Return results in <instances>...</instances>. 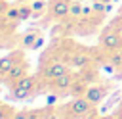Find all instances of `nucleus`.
<instances>
[{
	"label": "nucleus",
	"instance_id": "obj_1",
	"mask_svg": "<svg viewBox=\"0 0 122 119\" xmlns=\"http://www.w3.org/2000/svg\"><path fill=\"white\" fill-rule=\"evenodd\" d=\"M97 44L99 48L105 52V54H112L116 50L122 48V35L116 27H112L111 23L103 27V31L99 33V38H97Z\"/></svg>",
	"mask_w": 122,
	"mask_h": 119
},
{
	"label": "nucleus",
	"instance_id": "obj_2",
	"mask_svg": "<svg viewBox=\"0 0 122 119\" xmlns=\"http://www.w3.org/2000/svg\"><path fill=\"white\" fill-rule=\"evenodd\" d=\"M93 107H95V106H93L86 96H74L69 104H65L63 111H65L67 117L78 119V117H86L90 111H93Z\"/></svg>",
	"mask_w": 122,
	"mask_h": 119
},
{
	"label": "nucleus",
	"instance_id": "obj_3",
	"mask_svg": "<svg viewBox=\"0 0 122 119\" xmlns=\"http://www.w3.org/2000/svg\"><path fill=\"white\" fill-rule=\"evenodd\" d=\"M67 71H71L67 61H63V60H50V61H46V65L42 63V71H40L38 79H46V83L50 84L51 81H55L57 77H61Z\"/></svg>",
	"mask_w": 122,
	"mask_h": 119
},
{
	"label": "nucleus",
	"instance_id": "obj_4",
	"mask_svg": "<svg viewBox=\"0 0 122 119\" xmlns=\"http://www.w3.org/2000/svg\"><path fill=\"white\" fill-rule=\"evenodd\" d=\"M27 73H29V63H27V60H25V58H21V60H19V61H15V63H13V67L4 75V81H2V83H6L8 86H11L15 81H19L21 77H25Z\"/></svg>",
	"mask_w": 122,
	"mask_h": 119
},
{
	"label": "nucleus",
	"instance_id": "obj_5",
	"mask_svg": "<svg viewBox=\"0 0 122 119\" xmlns=\"http://www.w3.org/2000/svg\"><path fill=\"white\" fill-rule=\"evenodd\" d=\"M69 8H71V0H51L50 2V19L53 21H63L69 17Z\"/></svg>",
	"mask_w": 122,
	"mask_h": 119
},
{
	"label": "nucleus",
	"instance_id": "obj_6",
	"mask_svg": "<svg viewBox=\"0 0 122 119\" xmlns=\"http://www.w3.org/2000/svg\"><path fill=\"white\" fill-rule=\"evenodd\" d=\"M107 92H109V88L105 86V84H88V88H86V98L95 106V104H99V102H103V98L107 96Z\"/></svg>",
	"mask_w": 122,
	"mask_h": 119
},
{
	"label": "nucleus",
	"instance_id": "obj_7",
	"mask_svg": "<svg viewBox=\"0 0 122 119\" xmlns=\"http://www.w3.org/2000/svg\"><path fill=\"white\" fill-rule=\"evenodd\" d=\"M21 58H25L21 50H15V52H10V54L2 56V58H0V75H6V73L13 67V63L19 61Z\"/></svg>",
	"mask_w": 122,
	"mask_h": 119
},
{
	"label": "nucleus",
	"instance_id": "obj_8",
	"mask_svg": "<svg viewBox=\"0 0 122 119\" xmlns=\"http://www.w3.org/2000/svg\"><path fill=\"white\" fill-rule=\"evenodd\" d=\"M90 60H92V56H90L86 50H76V52H72V54L69 56V63H71L72 67H76V69L88 67V65H90Z\"/></svg>",
	"mask_w": 122,
	"mask_h": 119
},
{
	"label": "nucleus",
	"instance_id": "obj_9",
	"mask_svg": "<svg viewBox=\"0 0 122 119\" xmlns=\"http://www.w3.org/2000/svg\"><path fill=\"white\" fill-rule=\"evenodd\" d=\"M72 73L71 71H67V73H63L61 77H57L55 81H51L50 83V86L55 90V92H65V90H69L71 88V84H72Z\"/></svg>",
	"mask_w": 122,
	"mask_h": 119
},
{
	"label": "nucleus",
	"instance_id": "obj_10",
	"mask_svg": "<svg viewBox=\"0 0 122 119\" xmlns=\"http://www.w3.org/2000/svg\"><path fill=\"white\" fill-rule=\"evenodd\" d=\"M46 6H48V0H30V8H32L30 19H40L46 13Z\"/></svg>",
	"mask_w": 122,
	"mask_h": 119
},
{
	"label": "nucleus",
	"instance_id": "obj_11",
	"mask_svg": "<svg viewBox=\"0 0 122 119\" xmlns=\"http://www.w3.org/2000/svg\"><path fill=\"white\" fill-rule=\"evenodd\" d=\"M92 10L95 12V13H101V15H107L109 12H112V2L111 4H105V2H101V0H92Z\"/></svg>",
	"mask_w": 122,
	"mask_h": 119
},
{
	"label": "nucleus",
	"instance_id": "obj_12",
	"mask_svg": "<svg viewBox=\"0 0 122 119\" xmlns=\"http://www.w3.org/2000/svg\"><path fill=\"white\" fill-rule=\"evenodd\" d=\"M38 36H40L38 31H29V33H25V35L21 36V46H23V48H32V44L36 42Z\"/></svg>",
	"mask_w": 122,
	"mask_h": 119
},
{
	"label": "nucleus",
	"instance_id": "obj_13",
	"mask_svg": "<svg viewBox=\"0 0 122 119\" xmlns=\"http://www.w3.org/2000/svg\"><path fill=\"white\" fill-rule=\"evenodd\" d=\"M82 4L80 0H71V8H69V19H80L82 15Z\"/></svg>",
	"mask_w": 122,
	"mask_h": 119
},
{
	"label": "nucleus",
	"instance_id": "obj_14",
	"mask_svg": "<svg viewBox=\"0 0 122 119\" xmlns=\"http://www.w3.org/2000/svg\"><path fill=\"white\" fill-rule=\"evenodd\" d=\"M19 6V21H29L32 17V8H30V2L27 4H17Z\"/></svg>",
	"mask_w": 122,
	"mask_h": 119
},
{
	"label": "nucleus",
	"instance_id": "obj_15",
	"mask_svg": "<svg viewBox=\"0 0 122 119\" xmlns=\"http://www.w3.org/2000/svg\"><path fill=\"white\" fill-rule=\"evenodd\" d=\"M4 19H8V21H19V6L17 4L10 6L8 12H6V15H4Z\"/></svg>",
	"mask_w": 122,
	"mask_h": 119
},
{
	"label": "nucleus",
	"instance_id": "obj_16",
	"mask_svg": "<svg viewBox=\"0 0 122 119\" xmlns=\"http://www.w3.org/2000/svg\"><path fill=\"white\" fill-rule=\"evenodd\" d=\"M13 115H15V109H13L11 106L0 102V119H11Z\"/></svg>",
	"mask_w": 122,
	"mask_h": 119
},
{
	"label": "nucleus",
	"instance_id": "obj_17",
	"mask_svg": "<svg viewBox=\"0 0 122 119\" xmlns=\"http://www.w3.org/2000/svg\"><path fill=\"white\" fill-rule=\"evenodd\" d=\"M11 119H29V109H21V111H15V115Z\"/></svg>",
	"mask_w": 122,
	"mask_h": 119
},
{
	"label": "nucleus",
	"instance_id": "obj_18",
	"mask_svg": "<svg viewBox=\"0 0 122 119\" xmlns=\"http://www.w3.org/2000/svg\"><path fill=\"white\" fill-rule=\"evenodd\" d=\"M55 102H57V94H48V96H46V106H48V107H51Z\"/></svg>",
	"mask_w": 122,
	"mask_h": 119
},
{
	"label": "nucleus",
	"instance_id": "obj_19",
	"mask_svg": "<svg viewBox=\"0 0 122 119\" xmlns=\"http://www.w3.org/2000/svg\"><path fill=\"white\" fill-rule=\"evenodd\" d=\"M8 8H10V4H8L6 0H0V17H4V15H6Z\"/></svg>",
	"mask_w": 122,
	"mask_h": 119
},
{
	"label": "nucleus",
	"instance_id": "obj_20",
	"mask_svg": "<svg viewBox=\"0 0 122 119\" xmlns=\"http://www.w3.org/2000/svg\"><path fill=\"white\" fill-rule=\"evenodd\" d=\"M42 44H44V36L40 35V36L36 38V42L32 44V48H30V50H38V48H42Z\"/></svg>",
	"mask_w": 122,
	"mask_h": 119
},
{
	"label": "nucleus",
	"instance_id": "obj_21",
	"mask_svg": "<svg viewBox=\"0 0 122 119\" xmlns=\"http://www.w3.org/2000/svg\"><path fill=\"white\" fill-rule=\"evenodd\" d=\"M103 119H122V109L116 111V113H111V115H105Z\"/></svg>",
	"mask_w": 122,
	"mask_h": 119
},
{
	"label": "nucleus",
	"instance_id": "obj_22",
	"mask_svg": "<svg viewBox=\"0 0 122 119\" xmlns=\"http://www.w3.org/2000/svg\"><path fill=\"white\" fill-rule=\"evenodd\" d=\"M27 2H30V0H13V4H27Z\"/></svg>",
	"mask_w": 122,
	"mask_h": 119
},
{
	"label": "nucleus",
	"instance_id": "obj_23",
	"mask_svg": "<svg viewBox=\"0 0 122 119\" xmlns=\"http://www.w3.org/2000/svg\"><path fill=\"white\" fill-rule=\"evenodd\" d=\"M116 17H118V19H120V21H122V8H120V10H118V13H116Z\"/></svg>",
	"mask_w": 122,
	"mask_h": 119
},
{
	"label": "nucleus",
	"instance_id": "obj_24",
	"mask_svg": "<svg viewBox=\"0 0 122 119\" xmlns=\"http://www.w3.org/2000/svg\"><path fill=\"white\" fill-rule=\"evenodd\" d=\"M101 2H105V4H111V2H112V0H101Z\"/></svg>",
	"mask_w": 122,
	"mask_h": 119
},
{
	"label": "nucleus",
	"instance_id": "obj_25",
	"mask_svg": "<svg viewBox=\"0 0 122 119\" xmlns=\"http://www.w3.org/2000/svg\"><path fill=\"white\" fill-rule=\"evenodd\" d=\"M118 106H120V109H122V100H120V104H118Z\"/></svg>",
	"mask_w": 122,
	"mask_h": 119
},
{
	"label": "nucleus",
	"instance_id": "obj_26",
	"mask_svg": "<svg viewBox=\"0 0 122 119\" xmlns=\"http://www.w3.org/2000/svg\"><path fill=\"white\" fill-rule=\"evenodd\" d=\"M112 2H120V0H112Z\"/></svg>",
	"mask_w": 122,
	"mask_h": 119
},
{
	"label": "nucleus",
	"instance_id": "obj_27",
	"mask_svg": "<svg viewBox=\"0 0 122 119\" xmlns=\"http://www.w3.org/2000/svg\"><path fill=\"white\" fill-rule=\"evenodd\" d=\"M120 8H122V6H120Z\"/></svg>",
	"mask_w": 122,
	"mask_h": 119
}]
</instances>
